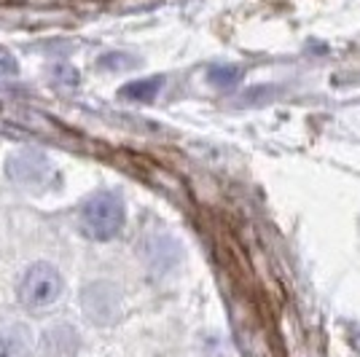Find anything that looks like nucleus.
<instances>
[{
	"label": "nucleus",
	"instance_id": "1",
	"mask_svg": "<svg viewBox=\"0 0 360 357\" xmlns=\"http://www.w3.org/2000/svg\"><path fill=\"white\" fill-rule=\"evenodd\" d=\"M127 223V205L116 191H94L78 209L81 231L94 242H110Z\"/></svg>",
	"mask_w": 360,
	"mask_h": 357
},
{
	"label": "nucleus",
	"instance_id": "2",
	"mask_svg": "<svg viewBox=\"0 0 360 357\" xmlns=\"http://www.w3.org/2000/svg\"><path fill=\"white\" fill-rule=\"evenodd\" d=\"M65 293V280H62L60 268L46 264V261H38L32 264L22 280L16 285V298L25 309H32V312H41V309H49L54 306L57 301Z\"/></svg>",
	"mask_w": 360,
	"mask_h": 357
},
{
	"label": "nucleus",
	"instance_id": "3",
	"mask_svg": "<svg viewBox=\"0 0 360 357\" xmlns=\"http://www.w3.org/2000/svg\"><path fill=\"white\" fill-rule=\"evenodd\" d=\"M6 175L14 180L16 186L44 194L57 183V167L54 162L38 153V150H16L6 162Z\"/></svg>",
	"mask_w": 360,
	"mask_h": 357
},
{
	"label": "nucleus",
	"instance_id": "4",
	"mask_svg": "<svg viewBox=\"0 0 360 357\" xmlns=\"http://www.w3.org/2000/svg\"><path fill=\"white\" fill-rule=\"evenodd\" d=\"M84 314L89 317L91 323H100V325H108V323H116L121 314V293L108 283H94L84 290Z\"/></svg>",
	"mask_w": 360,
	"mask_h": 357
},
{
	"label": "nucleus",
	"instance_id": "5",
	"mask_svg": "<svg viewBox=\"0 0 360 357\" xmlns=\"http://www.w3.org/2000/svg\"><path fill=\"white\" fill-rule=\"evenodd\" d=\"M0 357H32V333L14 320H0Z\"/></svg>",
	"mask_w": 360,
	"mask_h": 357
},
{
	"label": "nucleus",
	"instance_id": "6",
	"mask_svg": "<svg viewBox=\"0 0 360 357\" xmlns=\"http://www.w3.org/2000/svg\"><path fill=\"white\" fill-rule=\"evenodd\" d=\"M162 84L165 78H146V81H132L121 89V97L127 100H137V103H150L159 91H162Z\"/></svg>",
	"mask_w": 360,
	"mask_h": 357
},
{
	"label": "nucleus",
	"instance_id": "7",
	"mask_svg": "<svg viewBox=\"0 0 360 357\" xmlns=\"http://www.w3.org/2000/svg\"><path fill=\"white\" fill-rule=\"evenodd\" d=\"M207 81L215 89H234L242 81V67H237V65H212L207 70Z\"/></svg>",
	"mask_w": 360,
	"mask_h": 357
},
{
	"label": "nucleus",
	"instance_id": "8",
	"mask_svg": "<svg viewBox=\"0 0 360 357\" xmlns=\"http://www.w3.org/2000/svg\"><path fill=\"white\" fill-rule=\"evenodd\" d=\"M16 70H19L16 57L8 51V48H3V46H0V75H14Z\"/></svg>",
	"mask_w": 360,
	"mask_h": 357
}]
</instances>
